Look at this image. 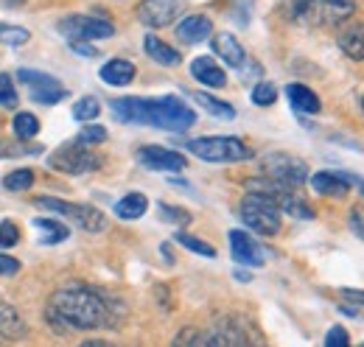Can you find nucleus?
<instances>
[{
  "label": "nucleus",
  "instance_id": "nucleus-45",
  "mask_svg": "<svg viewBox=\"0 0 364 347\" xmlns=\"http://www.w3.org/2000/svg\"><path fill=\"white\" fill-rule=\"evenodd\" d=\"M359 347H364V345H359Z\"/></svg>",
  "mask_w": 364,
  "mask_h": 347
},
{
  "label": "nucleus",
  "instance_id": "nucleus-44",
  "mask_svg": "<svg viewBox=\"0 0 364 347\" xmlns=\"http://www.w3.org/2000/svg\"><path fill=\"white\" fill-rule=\"evenodd\" d=\"M362 107H364V101H362Z\"/></svg>",
  "mask_w": 364,
  "mask_h": 347
},
{
  "label": "nucleus",
  "instance_id": "nucleus-19",
  "mask_svg": "<svg viewBox=\"0 0 364 347\" xmlns=\"http://www.w3.org/2000/svg\"><path fill=\"white\" fill-rule=\"evenodd\" d=\"M213 50L225 59L228 68H244V62H247L244 48H241V43L232 34H216L213 37Z\"/></svg>",
  "mask_w": 364,
  "mask_h": 347
},
{
  "label": "nucleus",
  "instance_id": "nucleus-17",
  "mask_svg": "<svg viewBox=\"0 0 364 347\" xmlns=\"http://www.w3.org/2000/svg\"><path fill=\"white\" fill-rule=\"evenodd\" d=\"M286 98H289V104H291V110L297 115H317L322 110L317 92L306 85H289L286 87Z\"/></svg>",
  "mask_w": 364,
  "mask_h": 347
},
{
  "label": "nucleus",
  "instance_id": "nucleus-27",
  "mask_svg": "<svg viewBox=\"0 0 364 347\" xmlns=\"http://www.w3.org/2000/svg\"><path fill=\"white\" fill-rule=\"evenodd\" d=\"M37 132H40V121L31 112H17L14 115V134L20 140H31Z\"/></svg>",
  "mask_w": 364,
  "mask_h": 347
},
{
  "label": "nucleus",
  "instance_id": "nucleus-37",
  "mask_svg": "<svg viewBox=\"0 0 364 347\" xmlns=\"http://www.w3.org/2000/svg\"><path fill=\"white\" fill-rule=\"evenodd\" d=\"M325 347H350L348 331H345L342 325H333V328L328 331V336H325Z\"/></svg>",
  "mask_w": 364,
  "mask_h": 347
},
{
  "label": "nucleus",
  "instance_id": "nucleus-32",
  "mask_svg": "<svg viewBox=\"0 0 364 347\" xmlns=\"http://www.w3.org/2000/svg\"><path fill=\"white\" fill-rule=\"evenodd\" d=\"M0 43L11 45V48H20V45L28 43V31L26 28H17V26H0Z\"/></svg>",
  "mask_w": 364,
  "mask_h": 347
},
{
  "label": "nucleus",
  "instance_id": "nucleus-11",
  "mask_svg": "<svg viewBox=\"0 0 364 347\" xmlns=\"http://www.w3.org/2000/svg\"><path fill=\"white\" fill-rule=\"evenodd\" d=\"M182 14V0H140L137 20L149 28H166Z\"/></svg>",
  "mask_w": 364,
  "mask_h": 347
},
{
  "label": "nucleus",
  "instance_id": "nucleus-41",
  "mask_svg": "<svg viewBox=\"0 0 364 347\" xmlns=\"http://www.w3.org/2000/svg\"><path fill=\"white\" fill-rule=\"evenodd\" d=\"M70 48H73L76 53H82V56H98V50H95L90 43H70Z\"/></svg>",
  "mask_w": 364,
  "mask_h": 347
},
{
  "label": "nucleus",
  "instance_id": "nucleus-18",
  "mask_svg": "<svg viewBox=\"0 0 364 347\" xmlns=\"http://www.w3.org/2000/svg\"><path fill=\"white\" fill-rule=\"evenodd\" d=\"M98 76H101V82H107V85L127 87L135 79V65H132L129 59H109V62L98 70Z\"/></svg>",
  "mask_w": 364,
  "mask_h": 347
},
{
  "label": "nucleus",
  "instance_id": "nucleus-24",
  "mask_svg": "<svg viewBox=\"0 0 364 347\" xmlns=\"http://www.w3.org/2000/svg\"><path fill=\"white\" fill-rule=\"evenodd\" d=\"M146 210H149V199H146L143 193H127V196L115 205V216L124 218V221H135V218H140Z\"/></svg>",
  "mask_w": 364,
  "mask_h": 347
},
{
  "label": "nucleus",
  "instance_id": "nucleus-23",
  "mask_svg": "<svg viewBox=\"0 0 364 347\" xmlns=\"http://www.w3.org/2000/svg\"><path fill=\"white\" fill-rule=\"evenodd\" d=\"M171 347H225L222 339L213 331H199V328H182L174 336Z\"/></svg>",
  "mask_w": 364,
  "mask_h": 347
},
{
  "label": "nucleus",
  "instance_id": "nucleus-31",
  "mask_svg": "<svg viewBox=\"0 0 364 347\" xmlns=\"http://www.w3.org/2000/svg\"><path fill=\"white\" fill-rule=\"evenodd\" d=\"M17 101H20V95H17V90H14L11 76H9V73H0V107L14 110V107H17Z\"/></svg>",
  "mask_w": 364,
  "mask_h": 347
},
{
  "label": "nucleus",
  "instance_id": "nucleus-36",
  "mask_svg": "<svg viewBox=\"0 0 364 347\" xmlns=\"http://www.w3.org/2000/svg\"><path fill=\"white\" fill-rule=\"evenodd\" d=\"M107 140V129L104 127H85V129L79 132V143H85V146H95V143H104Z\"/></svg>",
  "mask_w": 364,
  "mask_h": 347
},
{
  "label": "nucleus",
  "instance_id": "nucleus-9",
  "mask_svg": "<svg viewBox=\"0 0 364 347\" xmlns=\"http://www.w3.org/2000/svg\"><path fill=\"white\" fill-rule=\"evenodd\" d=\"M59 31L70 40V43H92V40H107L115 34V26L109 20H98V17H85V14H73L65 17L59 23Z\"/></svg>",
  "mask_w": 364,
  "mask_h": 347
},
{
  "label": "nucleus",
  "instance_id": "nucleus-4",
  "mask_svg": "<svg viewBox=\"0 0 364 347\" xmlns=\"http://www.w3.org/2000/svg\"><path fill=\"white\" fill-rule=\"evenodd\" d=\"M241 221L250 230H255L258 235H277L280 224H283V213H280V208H277L272 196L250 191L241 202Z\"/></svg>",
  "mask_w": 364,
  "mask_h": 347
},
{
  "label": "nucleus",
  "instance_id": "nucleus-33",
  "mask_svg": "<svg viewBox=\"0 0 364 347\" xmlns=\"http://www.w3.org/2000/svg\"><path fill=\"white\" fill-rule=\"evenodd\" d=\"M274 98H277V87L272 82H261L252 90V104H258V107H269L274 104Z\"/></svg>",
  "mask_w": 364,
  "mask_h": 347
},
{
  "label": "nucleus",
  "instance_id": "nucleus-7",
  "mask_svg": "<svg viewBox=\"0 0 364 347\" xmlns=\"http://www.w3.org/2000/svg\"><path fill=\"white\" fill-rule=\"evenodd\" d=\"M34 205L46 208L50 213H59V216L73 218L82 230L87 233H101L107 227V216L101 210H95L92 205H70V202H62V199H50V196H37Z\"/></svg>",
  "mask_w": 364,
  "mask_h": 347
},
{
  "label": "nucleus",
  "instance_id": "nucleus-12",
  "mask_svg": "<svg viewBox=\"0 0 364 347\" xmlns=\"http://www.w3.org/2000/svg\"><path fill=\"white\" fill-rule=\"evenodd\" d=\"M137 160H140V166H146L151 171H182L188 166V160L180 151H171V149H163V146L137 149Z\"/></svg>",
  "mask_w": 364,
  "mask_h": 347
},
{
  "label": "nucleus",
  "instance_id": "nucleus-25",
  "mask_svg": "<svg viewBox=\"0 0 364 347\" xmlns=\"http://www.w3.org/2000/svg\"><path fill=\"white\" fill-rule=\"evenodd\" d=\"M34 227L43 233L40 235L43 247H53V244H59V241H65L70 235V230L62 221H53V218H34Z\"/></svg>",
  "mask_w": 364,
  "mask_h": 347
},
{
  "label": "nucleus",
  "instance_id": "nucleus-14",
  "mask_svg": "<svg viewBox=\"0 0 364 347\" xmlns=\"http://www.w3.org/2000/svg\"><path fill=\"white\" fill-rule=\"evenodd\" d=\"M230 252H232V260L241 263V266H261L267 260L264 250L258 247V241L252 235H247L244 230H232L230 233Z\"/></svg>",
  "mask_w": 364,
  "mask_h": 347
},
{
  "label": "nucleus",
  "instance_id": "nucleus-16",
  "mask_svg": "<svg viewBox=\"0 0 364 347\" xmlns=\"http://www.w3.org/2000/svg\"><path fill=\"white\" fill-rule=\"evenodd\" d=\"M213 34V23L205 14H191L177 26V40L185 45H196Z\"/></svg>",
  "mask_w": 364,
  "mask_h": 347
},
{
  "label": "nucleus",
  "instance_id": "nucleus-26",
  "mask_svg": "<svg viewBox=\"0 0 364 347\" xmlns=\"http://www.w3.org/2000/svg\"><path fill=\"white\" fill-rule=\"evenodd\" d=\"M193 95V101L202 107V110H208L213 118H222V121H232L235 118V110H232V104L228 101H219V98H213V95H208V92H191Z\"/></svg>",
  "mask_w": 364,
  "mask_h": 347
},
{
  "label": "nucleus",
  "instance_id": "nucleus-39",
  "mask_svg": "<svg viewBox=\"0 0 364 347\" xmlns=\"http://www.w3.org/2000/svg\"><path fill=\"white\" fill-rule=\"evenodd\" d=\"M17 272H20V260L9 258V255H0V277L17 274Z\"/></svg>",
  "mask_w": 364,
  "mask_h": 347
},
{
  "label": "nucleus",
  "instance_id": "nucleus-22",
  "mask_svg": "<svg viewBox=\"0 0 364 347\" xmlns=\"http://www.w3.org/2000/svg\"><path fill=\"white\" fill-rule=\"evenodd\" d=\"M339 48H342L350 59L362 62L364 59V23H350V26H345L342 34H339Z\"/></svg>",
  "mask_w": 364,
  "mask_h": 347
},
{
  "label": "nucleus",
  "instance_id": "nucleus-5",
  "mask_svg": "<svg viewBox=\"0 0 364 347\" xmlns=\"http://www.w3.org/2000/svg\"><path fill=\"white\" fill-rule=\"evenodd\" d=\"M188 151L205 163H241L252 157V149L238 137H199L188 143Z\"/></svg>",
  "mask_w": 364,
  "mask_h": 347
},
{
  "label": "nucleus",
  "instance_id": "nucleus-21",
  "mask_svg": "<svg viewBox=\"0 0 364 347\" xmlns=\"http://www.w3.org/2000/svg\"><path fill=\"white\" fill-rule=\"evenodd\" d=\"M26 333H28V328H26L23 316L17 314V308L0 303V336H3V339L17 342V339H23Z\"/></svg>",
  "mask_w": 364,
  "mask_h": 347
},
{
  "label": "nucleus",
  "instance_id": "nucleus-20",
  "mask_svg": "<svg viewBox=\"0 0 364 347\" xmlns=\"http://www.w3.org/2000/svg\"><path fill=\"white\" fill-rule=\"evenodd\" d=\"M143 50H146V56L149 59H154V62H160V65H166V68H174V65H180L182 56L177 48H171V45H166L163 40H157L154 34H146V40H143Z\"/></svg>",
  "mask_w": 364,
  "mask_h": 347
},
{
  "label": "nucleus",
  "instance_id": "nucleus-40",
  "mask_svg": "<svg viewBox=\"0 0 364 347\" xmlns=\"http://www.w3.org/2000/svg\"><path fill=\"white\" fill-rule=\"evenodd\" d=\"M342 294L353 305H362L364 308V289H342Z\"/></svg>",
  "mask_w": 364,
  "mask_h": 347
},
{
  "label": "nucleus",
  "instance_id": "nucleus-29",
  "mask_svg": "<svg viewBox=\"0 0 364 347\" xmlns=\"http://www.w3.org/2000/svg\"><path fill=\"white\" fill-rule=\"evenodd\" d=\"M174 241H177V244H182L185 250L196 252V255H205V258H216V250H213L210 244H205V241H199V238H193V235H188V233H177V235H174Z\"/></svg>",
  "mask_w": 364,
  "mask_h": 347
},
{
  "label": "nucleus",
  "instance_id": "nucleus-8",
  "mask_svg": "<svg viewBox=\"0 0 364 347\" xmlns=\"http://www.w3.org/2000/svg\"><path fill=\"white\" fill-rule=\"evenodd\" d=\"M261 171L267 179H272L277 185H286V188H300L309 179L306 163L291 157V154H267L261 163Z\"/></svg>",
  "mask_w": 364,
  "mask_h": 347
},
{
  "label": "nucleus",
  "instance_id": "nucleus-3",
  "mask_svg": "<svg viewBox=\"0 0 364 347\" xmlns=\"http://www.w3.org/2000/svg\"><path fill=\"white\" fill-rule=\"evenodd\" d=\"M356 3L359 0H280V14L294 26L322 28L348 20L356 11Z\"/></svg>",
  "mask_w": 364,
  "mask_h": 347
},
{
  "label": "nucleus",
  "instance_id": "nucleus-35",
  "mask_svg": "<svg viewBox=\"0 0 364 347\" xmlns=\"http://www.w3.org/2000/svg\"><path fill=\"white\" fill-rule=\"evenodd\" d=\"M17 238H20L17 224H14V221H0V250L14 247V244H17Z\"/></svg>",
  "mask_w": 364,
  "mask_h": 347
},
{
  "label": "nucleus",
  "instance_id": "nucleus-28",
  "mask_svg": "<svg viewBox=\"0 0 364 347\" xmlns=\"http://www.w3.org/2000/svg\"><path fill=\"white\" fill-rule=\"evenodd\" d=\"M98 112H101V104H98V98H92V95L79 98L76 107H73V118H76V121H85V124H87V121H95Z\"/></svg>",
  "mask_w": 364,
  "mask_h": 347
},
{
  "label": "nucleus",
  "instance_id": "nucleus-43",
  "mask_svg": "<svg viewBox=\"0 0 364 347\" xmlns=\"http://www.w3.org/2000/svg\"><path fill=\"white\" fill-rule=\"evenodd\" d=\"M244 347H267V345H264V342L258 339V333H252V336H250V342H247Z\"/></svg>",
  "mask_w": 364,
  "mask_h": 347
},
{
  "label": "nucleus",
  "instance_id": "nucleus-42",
  "mask_svg": "<svg viewBox=\"0 0 364 347\" xmlns=\"http://www.w3.org/2000/svg\"><path fill=\"white\" fill-rule=\"evenodd\" d=\"M79 347H115V345H109V342H101V339H90V342H82Z\"/></svg>",
  "mask_w": 364,
  "mask_h": 347
},
{
  "label": "nucleus",
  "instance_id": "nucleus-1",
  "mask_svg": "<svg viewBox=\"0 0 364 347\" xmlns=\"http://www.w3.org/2000/svg\"><path fill=\"white\" fill-rule=\"evenodd\" d=\"M121 316H124V308L95 289H59L48 300V322L59 333L115 328Z\"/></svg>",
  "mask_w": 364,
  "mask_h": 347
},
{
  "label": "nucleus",
  "instance_id": "nucleus-38",
  "mask_svg": "<svg viewBox=\"0 0 364 347\" xmlns=\"http://www.w3.org/2000/svg\"><path fill=\"white\" fill-rule=\"evenodd\" d=\"M350 230L364 241V208H353L350 210Z\"/></svg>",
  "mask_w": 364,
  "mask_h": 347
},
{
  "label": "nucleus",
  "instance_id": "nucleus-34",
  "mask_svg": "<svg viewBox=\"0 0 364 347\" xmlns=\"http://www.w3.org/2000/svg\"><path fill=\"white\" fill-rule=\"evenodd\" d=\"M160 218L168 224H191V213L182 208H171V205H160Z\"/></svg>",
  "mask_w": 364,
  "mask_h": 347
},
{
  "label": "nucleus",
  "instance_id": "nucleus-6",
  "mask_svg": "<svg viewBox=\"0 0 364 347\" xmlns=\"http://www.w3.org/2000/svg\"><path fill=\"white\" fill-rule=\"evenodd\" d=\"M48 166L62 174H87V171H95L101 166V157L92 154L90 146H85V143L76 140V143L59 146L56 154L48 160Z\"/></svg>",
  "mask_w": 364,
  "mask_h": 347
},
{
  "label": "nucleus",
  "instance_id": "nucleus-13",
  "mask_svg": "<svg viewBox=\"0 0 364 347\" xmlns=\"http://www.w3.org/2000/svg\"><path fill=\"white\" fill-rule=\"evenodd\" d=\"M311 188L317 191L319 196H333V199H342L350 193V188L359 182V176H350V174L342 171H317L314 176H309Z\"/></svg>",
  "mask_w": 364,
  "mask_h": 347
},
{
  "label": "nucleus",
  "instance_id": "nucleus-15",
  "mask_svg": "<svg viewBox=\"0 0 364 347\" xmlns=\"http://www.w3.org/2000/svg\"><path fill=\"white\" fill-rule=\"evenodd\" d=\"M191 76L205 87H225L228 85V73L219 68V62L213 56H199L191 62Z\"/></svg>",
  "mask_w": 364,
  "mask_h": 347
},
{
  "label": "nucleus",
  "instance_id": "nucleus-10",
  "mask_svg": "<svg viewBox=\"0 0 364 347\" xmlns=\"http://www.w3.org/2000/svg\"><path fill=\"white\" fill-rule=\"evenodd\" d=\"M17 79H20L23 85L31 87V98H34L37 104H48V107H50V104H59V101L68 98V90L59 85L53 76H48V73L23 68V70H17Z\"/></svg>",
  "mask_w": 364,
  "mask_h": 347
},
{
  "label": "nucleus",
  "instance_id": "nucleus-30",
  "mask_svg": "<svg viewBox=\"0 0 364 347\" xmlns=\"http://www.w3.org/2000/svg\"><path fill=\"white\" fill-rule=\"evenodd\" d=\"M3 185H6V191H28L34 185V171L31 169H17L3 179Z\"/></svg>",
  "mask_w": 364,
  "mask_h": 347
},
{
  "label": "nucleus",
  "instance_id": "nucleus-2",
  "mask_svg": "<svg viewBox=\"0 0 364 347\" xmlns=\"http://www.w3.org/2000/svg\"><path fill=\"white\" fill-rule=\"evenodd\" d=\"M109 107H112L118 121L177 132V134L188 132L196 124V112L185 101H180L177 95H163V98H115Z\"/></svg>",
  "mask_w": 364,
  "mask_h": 347
}]
</instances>
